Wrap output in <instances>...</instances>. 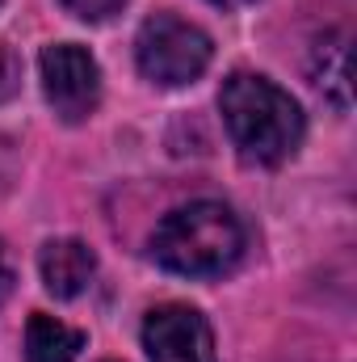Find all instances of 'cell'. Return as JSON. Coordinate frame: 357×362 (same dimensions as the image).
Returning <instances> with one entry per match:
<instances>
[{"mask_svg":"<svg viewBox=\"0 0 357 362\" xmlns=\"http://www.w3.org/2000/svg\"><path fill=\"white\" fill-rule=\"evenodd\" d=\"M231 144L248 165H282L303 139V110L282 85L257 72H231L219 93Z\"/></svg>","mask_w":357,"mask_h":362,"instance_id":"6da1fadb","label":"cell"},{"mask_svg":"<svg viewBox=\"0 0 357 362\" xmlns=\"http://www.w3.org/2000/svg\"><path fill=\"white\" fill-rule=\"evenodd\" d=\"M244 253V228L231 206L223 202H185L160 219L152 232V257L185 278H214L227 274Z\"/></svg>","mask_w":357,"mask_h":362,"instance_id":"7a4b0ae2","label":"cell"},{"mask_svg":"<svg viewBox=\"0 0 357 362\" xmlns=\"http://www.w3.org/2000/svg\"><path fill=\"white\" fill-rule=\"evenodd\" d=\"M210 55H214V42L202 25L173 17V13H156L143 21L139 38H135V59H139V72L152 81V85H164V89H177L198 81L206 68H210Z\"/></svg>","mask_w":357,"mask_h":362,"instance_id":"3957f363","label":"cell"},{"mask_svg":"<svg viewBox=\"0 0 357 362\" xmlns=\"http://www.w3.org/2000/svg\"><path fill=\"white\" fill-rule=\"evenodd\" d=\"M42 68V93L55 105L63 122H85L97 101H101V68L89 55V47L76 42H55L38 59Z\"/></svg>","mask_w":357,"mask_h":362,"instance_id":"277c9868","label":"cell"},{"mask_svg":"<svg viewBox=\"0 0 357 362\" xmlns=\"http://www.w3.org/2000/svg\"><path fill=\"white\" fill-rule=\"evenodd\" d=\"M143 350L152 362H219L206 316L189 303H160L147 312Z\"/></svg>","mask_w":357,"mask_h":362,"instance_id":"5b68a950","label":"cell"},{"mask_svg":"<svg viewBox=\"0 0 357 362\" xmlns=\"http://www.w3.org/2000/svg\"><path fill=\"white\" fill-rule=\"evenodd\" d=\"M38 274H42V286L55 299H76L97 274V253L76 236L47 240L42 253H38Z\"/></svg>","mask_w":357,"mask_h":362,"instance_id":"8992f818","label":"cell"},{"mask_svg":"<svg viewBox=\"0 0 357 362\" xmlns=\"http://www.w3.org/2000/svg\"><path fill=\"white\" fill-rule=\"evenodd\" d=\"M85 350V333L47 316V312H34L30 325H25V362H76V354Z\"/></svg>","mask_w":357,"mask_h":362,"instance_id":"52a82bcc","label":"cell"},{"mask_svg":"<svg viewBox=\"0 0 357 362\" xmlns=\"http://www.w3.org/2000/svg\"><path fill=\"white\" fill-rule=\"evenodd\" d=\"M315 85L341 110L349 105V47H345V34H328L315 47Z\"/></svg>","mask_w":357,"mask_h":362,"instance_id":"ba28073f","label":"cell"},{"mask_svg":"<svg viewBox=\"0 0 357 362\" xmlns=\"http://www.w3.org/2000/svg\"><path fill=\"white\" fill-rule=\"evenodd\" d=\"M21 93V55L0 42V101H13Z\"/></svg>","mask_w":357,"mask_h":362,"instance_id":"9c48e42d","label":"cell"},{"mask_svg":"<svg viewBox=\"0 0 357 362\" xmlns=\"http://www.w3.org/2000/svg\"><path fill=\"white\" fill-rule=\"evenodd\" d=\"M63 8L80 21H109L114 13L126 8V0H63Z\"/></svg>","mask_w":357,"mask_h":362,"instance_id":"30bf717a","label":"cell"},{"mask_svg":"<svg viewBox=\"0 0 357 362\" xmlns=\"http://www.w3.org/2000/svg\"><path fill=\"white\" fill-rule=\"evenodd\" d=\"M8 295H13V262H8L4 240H0V308L8 303Z\"/></svg>","mask_w":357,"mask_h":362,"instance_id":"8fae6325","label":"cell"},{"mask_svg":"<svg viewBox=\"0 0 357 362\" xmlns=\"http://www.w3.org/2000/svg\"><path fill=\"white\" fill-rule=\"evenodd\" d=\"M210 4H219V8H240V4H253V0H210Z\"/></svg>","mask_w":357,"mask_h":362,"instance_id":"7c38bea8","label":"cell"},{"mask_svg":"<svg viewBox=\"0 0 357 362\" xmlns=\"http://www.w3.org/2000/svg\"><path fill=\"white\" fill-rule=\"evenodd\" d=\"M0 4H4V0H0Z\"/></svg>","mask_w":357,"mask_h":362,"instance_id":"4fadbf2b","label":"cell"}]
</instances>
